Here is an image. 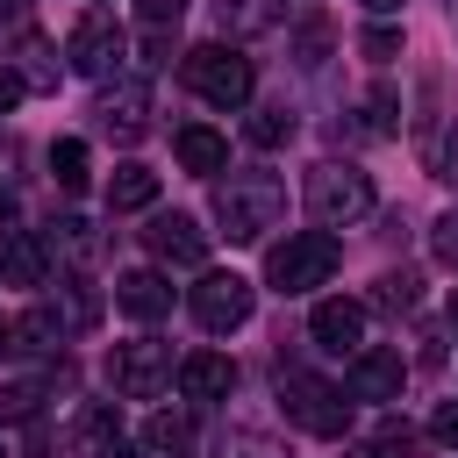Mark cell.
<instances>
[{"instance_id": "31", "label": "cell", "mask_w": 458, "mask_h": 458, "mask_svg": "<svg viewBox=\"0 0 458 458\" xmlns=\"http://www.w3.org/2000/svg\"><path fill=\"white\" fill-rule=\"evenodd\" d=\"M358 50H365V57H372V64H386V57H394V50H401V29H386V21H372V29H365V36H358Z\"/></svg>"}, {"instance_id": "26", "label": "cell", "mask_w": 458, "mask_h": 458, "mask_svg": "<svg viewBox=\"0 0 458 458\" xmlns=\"http://www.w3.org/2000/svg\"><path fill=\"white\" fill-rule=\"evenodd\" d=\"M43 243H50V250L64 243V258H79V265H86V258H93V222H79V215H64V222H57V229H50Z\"/></svg>"}, {"instance_id": "25", "label": "cell", "mask_w": 458, "mask_h": 458, "mask_svg": "<svg viewBox=\"0 0 458 458\" xmlns=\"http://www.w3.org/2000/svg\"><path fill=\"white\" fill-rule=\"evenodd\" d=\"M36 401H43V386L7 379V386H0V429H7V422H36Z\"/></svg>"}, {"instance_id": "22", "label": "cell", "mask_w": 458, "mask_h": 458, "mask_svg": "<svg viewBox=\"0 0 458 458\" xmlns=\"http://www.w3.org/2000/svg\"><path fill=\"white\" fill-rule=\"evenodd\" d=\"M50 179H57L64 193H86V179H93V157H86V143H79V136L50 143Z\"/></svg>"}, {"instance_id": "20", "label": "cell", "mask_w": 458, "mask_h": 458, "mask_svg": "<svg viewBox=\"0 0 458 458\" xmlns=\"http://www.w3.org/2000/svg\"><path fill=\"white\" fill-rule=\"evenodd\" d=\"M437 93H444V79H437V72H422V114H415V143H422V165H429V172H444V143H437L444 114H437Z\"/></svg>"}, {"instance_id": "37", "label": "cell", "mask_w": 458, "mask_h": 458, "mask_svg": "<svg viewBox=\"0 0 458 458\" xmlns=\"http://www.w3.org/2000/svg\"><path fill=\"white\" fill-rule=\"evenodd\" d=\"M165 57H172V29H150L143 36V64H165Z\"/></svg>"}, {"instance_id": "10", "label": "cell", "mask_w": 458, "mask_h": 458, "mask_svg": "<svg viewBox=\"0 0 458 458\" xmlns=\"http://www.w3.org/2000/svg\"><path fill=\"white\" fill-rule=\"evenodd\" d=\"M93 114H100V129H107L114 143H136V136L150 129V86H143V79H122V86H107V93L93 100Z\"/></svg>"}, {"instance_id": "9", "label": "cell", "mask_w": 458, "mask_h": 458, "mask_svg": "<svg viewBox=\"0 0 458 458\" xmlns=\"http://www.w3.org/2000/svg\"><path fill=\"white\" fill-rule=\"evenodd\" d=\"M308 336H315L322 351H336V358H358V351H365V301H351V293H329V301H315V315H308Z\"/></svg>"}, {"instance_id": "33", "label": "cell", "mask_w": 458, "mask_h": 458, "mask_svg": "<svg viewBox=\"0 0 458 458\" xmlns=\"http://www.w3.org/2000/svg\"><path fill=\"white\" fill-rule=\"evenodd\" d=\"M136 14H143V29H179L186 0H136Z\"/></svg>"}, {"instance_id": "23", "label": "cell", "mask_w": 458, "mask_h": 458, "mask_svg": "<svg viewBox=\"0 0 458 458\" xmlns=\"http://www.w3.org/2000/svg\"><path fill=\"white\" fill-rule=\"evenodd\" d=\"M143 444H150V451H172V458H179V451H193V422H186V415H172V408H157V415L143 422Z\"/></svg>"}, {"instance_id": "32", "label": "cell", "mask_w": 458, "mask_h": 458, "mask_svg": "<svg viewBox=\"0 0 458 458\" xmlns=\"http://www.w3.org/2000/svg\"><path fill=\"white\" fill-rule=\"evenodd\" d=\"M365 114H372V136H394V129H401V100H394L386 86H379V93L365 100Z\"/></svg>"}, {"instance_id": "29", "label": "cell", "mask_w": 458, "mask_h": 458, "mask_svg": "<svg viewBox=\"0 0 458 458\" xmlns=\"http://www.w3.org/2000/svg\"><path fill=\"white\" fill-rule=\"evenodd\" d=\"M372 301H379V308H386V315H408V308H415V272H386V279H379V293H372Z\"/></svg>"}, {"instance_id": "21", "label": "cell", "mask_w": 458, "mask_h": 458, "mask_svg": "<svg viewBox=\"0 0 458 458\" xmlns=\"http://www.w3.org/2000/svg\"><path fill=\"white\" fill-rule=\"evenodd\" d=\"M157 200V172L150 165H114V179H107V208H150Z\"/></svg>"}, {"instance_id": "16", "label": "cell", "mask_w": 458, "mask_h": 458, "mask_svg": "<svg viewBox=\"0 0 458 458\" xmlns=\"http://www.w3.org/2000/svg\"><path fill=\"white\" fill-rule=\"evenodd\" d=\"M57 344H64V315L57 308H29V315H14L0 329V351H21V358L29 351H57Z\"/></svg>"}, {"instance_id": "6", "label": "cell", "mask_w": 458, "mask_h": 458, "mask_svg": "<svg viewBox=\"0 0 458 458\" xmlns=\"http://www.w3.org/2000/svg\"><path fill=\"white\" fill-rule=\"evenodd\" d=\"M186 308H193V322H200L208 336H229V329H243V322H250L258 286H250L243 272H200V279H193V293H186Z\"/></svg>"}, {"instance_id": "13", "label": "cell", "mask_w": 458, "mask_h": 458, "mask_svg": "<svg viewBox=\"0 0 458 458\" xmlns=\"http://www.w3.org/2000/svg\"><path fill=\"white\" fill-rule=\"evenodd\" d=\"M229 386H236V365L222 351H186L179 358V394L186 401H229Z\"/></svg>"}, {"instance_id": "40", "label": "cell", "mask_w": 458, "mask_h": 458, "mask_svg": "<svg viewBox=\"0 0 458 458\" xmlns=\"http://www.w3.org/2000/svg\"><path fill=\"white\" fill-rule=\"evenodd\" d=\"M451 329H458V286H451Z\"/></svg>"}, {"instance_id": "28", "label": "cell", "mask_w": 458, "mask_h": 458, "mask_svg": "<svg viewBox=\"0 0 458 458\" xmlns=\"http://www.w3.org/2000/svg\"><path fill=\"white\" fill-rule=\"evenodd\" d=\"M215 458H286L272 437H258V429H229L222 444H215Z\"/></svg>"}, {"instance_id": "27", "label": "cell", "mask_w": 458, "mask_h": 458, "mask_svg": "<svg viewBox=\"0 0 458 458\" xmlns=\"http://www.w3.org/2000/svg\"><path fill=\"white\" fill-rule=\"evenodd\" d=\"M415 451H422V437H415L408 422H394V415H386V422H379V437H372V458H415Z\"/></svg>"}, {"instance_id": "38", "label": "cell", "mask_w": 458, "mask_h": 458, "mask_svg": "<svg viewBox=\"0 0 458 458\" xmlns=\"http://www.w3.org/2000/svg\"><path fill=\"white\" fill-rule=\"evenodd\" d=\"M21 93H29V86H21V72H14V64H0V114H7Z\"/></svg>"}, {"instance_id": "30", "label": "cell", "mask_w": 458, "mask_h": 458, "mask_svg": "<svg viewBox=\"0 0 458 458\" xmlns=\"http://www.w3.org/2000/svg\"><path fill=\"white\" fill-rule=\"evenodd\" d=\"M21 57H29V64H21V86H57V64H50L43 36H29V43H21Z\"/></svg>"}, {"instance_id": "18", "label": "cell", "mask_w": 458, "mask_h": 458, "mask_svg": "<svg viewBox=\"0 0 458 458\" xmlns=\"http://www.w3.org/2000/svg\"><path fill=\"white\" fill-rule=\"evenodd\" d=\"M79 451L86 458H122V415L107 401H86L79 408Z\"/></svg>"}, {"instance_id": "11", "label": "cell", "mask_w": 458, "mask_h": 458, "mask_svg": "<svg viewBox=\"0 0 458 458\" xmlns=\"http://www.w3.org/2000/svg\"><path fill=\"white\" fill-rule=\"evenodd\" d=\"M143 243H150L157 265H208V229L193 215H150Z\"/></svg>"}, {"instance_id": "36", "label": "cell", "mask_w": 458, "mask_h": 458, "mask_svg": "<svg viewBox=\"0 0 458 458\" xmlns=\"http://www.w3.org/2000/svg\"><path fill=\"white\" fill-rule=\"evenodd\" d=\"M429 437H437V444H458V401H444V408H437V422H429Z\"/></svg>"}, {"instance_id": "41", "label": "cell", "mask_w": 458, "mask_h": 458, "mask_svg": "<svg viewBox=\"0 0 458 458\" xmlns=\"http://www.w3.org/2000/svg\"><path fill=\"white\" fill-rule=\"evenodd\" d=\"M0 7H14V0H0Z\"/></svg>"}, {"instance_id": "12", "label": "cell", "mask_w": 458, "mask_h": 458, "mask_svg": "<svg viewBox=\"0 0 458 458\" xmlns=\"http://www.w3.org/2000/svg\"><path fill=\"white\" fill-rule=\"evenodd\" d=\"M114 308L136 315V322H157V315H172V279L150 272V265H136V272L114 279Z\"/></svg>"}, {"instance_id": "39", "label": "cell", "mask_w": 458, "mask_h": 458, "mask_svg": "<svg viewBox=\"0 0 458 458\" xmlns=\"http://www.w3.org/2000/svg\"><path fill=\"white\" fill-rule=\"evenodd\" d=\"M358 7H372V14H394V7H401V0H358Z\"/></svg>"}, {"instance_id": "8", "label": "cell", "mask_w": 458, "mask_h": 458, "mask_svg": "<svg viewBox=\"0 0 458 458\" xmlns=\"http://www.w3.org/2000/svg\"><path fill=\"white\" fill-rule=\"evenodd\" d=\"M122 50H129V43H122L114 14H100V7H93V14H79V21H72V36H64V57H72V72H79V79H107V72L122 64Z\"/></svg>"}, {"instance_id": "5", "label": "cell", "mask_w": 458, "mask_h": 458, "mask_svg": "<svg viewBox=\"0 0 458 458\" xmlns=\"http://www.w3.org/2000/svg\"><path fill=\"white\" fill-rule=\"evenodd\" d=\"M186 86L208 100V107H243L250 100V57H236L229 43H200V50H186Z\"/></svg>"}, {"instance_id": "7", "label": "cell", "mask_w": 458, "mask_h": 458, "mask_svg": "<svg viewBox=\"0 0 458 458\" xmlns=\"http://www.w3.org/2000/svg\"><path fill=\"white\" fill-rule=\"evenodd\" d=\"M107 379H114V394H122V401H157V394H165V379H172V344H157V336L114 344Z\"/></svg>"}, {"instance_id": "42", "label": "cell", "mask_w": 458, "mask_h": 458, "mask_svg": "<svg viewBox=\"0 0 458 458\" xmlns=\"http://www.w3.org/2000/svg\"><path fill=\"white\" fill-rule=\"evenodd\" d=\"M0 458H7V444H0Z\"/></svg>"}, {"instance_id": "19", "label": "cell", "mask_w": 458, "mask_h": 458, "mask_svg": "<svg viewBox=\"0 0 458 458\" xmlns=\"http://www.w3.org/2000/svg\"><path fill=\"white\" fill-rule=\"evenodd\" d=\"M279 14H286V0H215L222 36H258V29H272Z\"/></svg>"}, {"instance_id": "15", "label": "cell", "mask_w": 458, "mask_h": 458, "mask_svg": "<svg viewBox=\"0 0 458 458\" xmlns=\"http://www.w3.org/2000/svg\"><path fill=\"white\" fill-rule=\"evenodd\" d=\"M43 272H50V243L29 236V229H14V236L0 243V279H7V286H43Z\"/></svg>"}, {"instance_id": "35", "label": "cell", "mask_w": 458, "mask_h": 458, "mask_svg": "<svg viewBox=\"0 0 458 458\" xmlns=\"http://www.w3.org/2000/svg\"><path fill=\"white\" fill-rule=\"evenodd\" d=\"M429 243H437V258H451V265H458V208L437 222V236H429Z\"/></svg>"}, {"instance_id": "24", "label": "cell", "mask_w": 458, "mask_h": 458, "mask_svg": "<svg viewBox=\"0 0 458 458\" xmlns=\"http://www.w3.org/2000/svg\"><path fill=\"white\" fill-rule=\"evenodd\" d=\"M243 136H250L258 150H279V143L293 136V107H258V114L243 122Z\"/></svg>"}, {"instance_id": "17", "label": "cell", "mask_w": 458, "mask_h": 458, "mask_svg": "<svg viewBox=\"0 0 458 458\" xmlns=\"http://www.w3.org/2000/svg\"><path fill=\"white\" fill-rule=\"evenodd\" d=\"M172 150H179V165H186V172H200V179H215V172L229 165V143H222L208 122H186V129L172 136Z\"/></svg>"}, {"instance_id": "4", "label": "cell", "mask_w": 458, "mask_h": 458, "mask_svg": "<svg viewBox=\"0 0 458 458\" xmlns=\"http://www.w3.org/2000/svg\"><path fill=\"white\" fill-rule=\"evenodd\" d=\"M336 236L329 229H301V236H286V243H272V258H265V279L279 286V293H308V286H322L329 272H336Z\"/></svg>"}, {"instance_id": "3", "label": "cell", "mask_w": 458, "mask_h": 458, "mask_svg": "<svg viewBox=\"0 0 458 458\" xmlns=\"http://www.w3.org/2000/svg\"><path fill=\"white\" fill-rule=\"evenodd\" d=\"M372 179L358 172V165H315L308 172V215L322 222V229H351V222H365L372 215Z\"/></svg>"}, {"instance_id": "1", "label": "cell", "mask_w": 458, "mask_h": 458, "mask_svg": "<svg viewBox=\"0 0 458 458\" xmlns=\"http://www.w3.org/2000/svg\"><path fill=\"white\" fill-rule=\"evenodd\" d=\"M215 215H222L229 243H258V236L286 215V186H279V172H229V179L215 186Z\"/></svg>"}, {"instance_id": "14", "label": "cell", "mask_w": 458, "mask_h": 458, "mask_svg": "<svg viewBox=\"0 0 458 458\" xmlns=\"http://www.w3.org/2000/svg\"><path fill=\"white\" fill-rule=\"evenodd\" d=\"M401 379H408L401 351H358L351 358V394L358 401H401Z\"/></svg>"}, {"instance_id": "34", "label": "cell", "mask_w": 458, "mask_h": 458, "mask_svg": "<svg viewBox=\"0 0 458 458\" xmlns=\"http://www.w3.org/2000/svg\"><path fill=\"white\" fill-rule=\"evenodd\" d=\"M322 50H329V29H322V21H308V36H301V64L315 72V64H322Z\"/></svg>"}, {"instance_id": "2", "label": "cell", "mask_w": 458, "mask_h": 458, "mask_svg": "<svg viewBox=\"0 0 458 458\" xmlns=\"http://www.w3.org/2000/svg\"><path fill=\"white\" fill-rule=\"evenodd\" d=\"M279 408H286L293 429H308V437H322V444H336V437L351 429V401H344L329 379H315V372H286V365H279Z\"/></svg>"}]
</instances>
